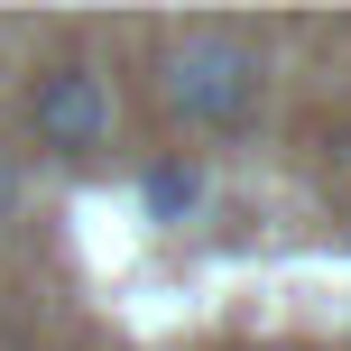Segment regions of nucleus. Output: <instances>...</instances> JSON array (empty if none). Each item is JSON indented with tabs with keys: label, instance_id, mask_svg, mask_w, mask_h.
I'll return each instance as SVG.
<instances>
[{
	"label": "nucleus",
	"instance_id": "f257e3e1",
	"mask_svg": "<svg viewBox=\"0 0 351 351\" xmlns=\"http://www.w3.org/2000/svg\"><path fill=\"white\" fill-rule=\"evenodd\" d=\"M259 84H268L259 47L231 37V28H194V37L167 47V111L194 121V130H241L259 111Z\"/></svg>",
	"mask_w": 351,
	"mask_h": 351
},
{
	"label": "nucleus",
	"instance_id": "7ed1b4c3",
	"mask_svg": "<svg viewBox=\"0 0 351 351\" xmlns=\"http://www.w3.org/2000/svg\"><path fill=\"white\" fill-rule=\"evenodd\" d=\"M139 204H148V222H185V213L204 204V176H194L185 158H158L139 176Z\"/></svg>",
	"mask_w": 351,
	"mask_h": 351
},
{
	"label": "nucleus",
	"instance_id": "20e7f679",
	"mask_svg": "<svg viewBox=\"0 0 351 351\" xmlns=\"http://www.w3.org/2000/svg\"><path fill=\"white\" fill-rule=\"evenodd\" d=\"M10 194H19V185H10V167H0V222H10Z\"/></svg>",
	"mask_w": 351,
	"mask_h": 351
},
{
	"label": "nucleus",
	"instance_id": "f03ea898",
	"mask_svg": "<svg viewBox=\"0 0 351 351\" xmlns=\"http://www.w3.org/2000/svg\"><path fill=\"white\" fill-rule=\"evenodd\" d=\"M111 121H121V102H111V84L93 65H56V74H37V93H28V130H37L47 158L111 148Z\"/></svg>",
	"mask_w": 351,
	"mask_h": 351
}]
</instances>
